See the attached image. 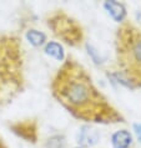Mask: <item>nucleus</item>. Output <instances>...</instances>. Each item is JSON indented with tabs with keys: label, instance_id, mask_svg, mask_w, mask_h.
<instances>
[{
	"label": "nucleus",
	"instance_id": "6e6552de",
	"mask_svg": "<svg viewBox=\"0 0 141 148\" xmlns=\"http://www.w3.org/2000/svg\"><path fill=\"white\" fill-rule=\"evenodd\" d=\"M134 131H135L136 136H138L139 141H141V123H135L134 125Z\"/></svg>",
	"mask_w": 141,
	"mask_h": 148
},
{
	"label": "nucleus",
	"instance_id": "f03ea898",
	"mask_svg": "<svg viewBox=\"0 0 141 148\" xmlns=\"http://www.w3.org/2000/svg\"><path fill=\"white\" fill-rule=\"evenodd\" d=\"M104 8L109 13V15L113 18L115 21H122L126 16V9L122 4L118 1H105L104 3Z\"/></svg>",
	"mask_w": 141,
	"mask_h": 148
},
{
	"label": "nucleus",
	"instance_id": "423d86ee",
	"mask_svg": "<svg viewBox=\"0 0 141 148\" xmlns=\"http://www.w3.org/2000/svg\"><path fill=\"white\" fill-rule=\"evenodd\" d=\"M26 39L29 40V42L34 46H41L45 40H46V36H45L44 32L38 31V30H29L26 32Z\"/></svg>",
	"mask_w": 141,
	"mask_h": 148
},
{
	"label": "nucleus",
	"instance_id": "39448f33",
	"mask_svg": "<svg viewBox=\"0 0 141 148\" xmlns=\"http://www.w3.org/2000/svg\"><path fill=\"white\" fill-rule=\"evenodd\" d=\"M45 54L54 57V59L57 61H63L65 57V52H64L63 46L57 42H54V41L46 44V46H45Z\"/></svg>",
	"mask_w": 141,
	"mask_h": 148
},
{
	"label": "nucleus",
	"instance_id": "0eeeda50",
	"mask_svg": "<svg viewBox=\"0 0 141 148\" xmlns=\"http://www.w3.org/2000/svg\"><path fill=\"white\" fill-rule=\"evenodd\" d=\"M131 52H132V55H134L135 61H138L139 64H141V39L134 44Z\"/></svg>",
	"mask_w": 141,
	"mask_h": 148
},
{
	"label": "nucleus",
	"instance_id": "f257e3e1",
	"mask_svg": "<svg viewBox=\"0 0 141 148\" xmlns=\"http://www.w3.org/2000/svg\"><path fill=\"white\" fill-rule=\"evenodd\" d=\"M60 96L71 107L84 108L93 101L94 91L89 81L79 77V75H73L70 79L61 81Z\"/></svg>",
	"mask_w": 141,
	"mask_h": 148
},
{
	"label": "nucleus",
	"instance_id": "7ed1b4c3",
	"mask_svg": "<svg viewBox=\"0 0 141 148\" xmlns=\"http://www.w3.org/2000/svg\"><path fill=\"white\" fill-rule=\"evenodd\" d=\"M111 143L114 148H129L132 143V136L126 130L116 131L111 137Z\"/></svg>",
	"mask_w": 141,
	"mask_h": 148
},
{
	"label": "nucleus",
	"instance_id": "20e7f679",
	"mask_svg": "<svg viewBox=\"0 0 141 148\" xmlns=\"http://www.w3.org/2000/svg\"><path fill=\"white\" fill-rule=\"evenodd\" d=\"M99 139V134L95 130H91L89 126L82 127L80 131V137H79V142L82 146L89 147V146H94Z\"/></svg>",
	"mask_w": 141,
	"mask_h": 148
}]
</instances>
